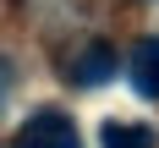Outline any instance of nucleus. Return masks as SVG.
<instances>
[{"mask_svg":"<svg viewBox=\"0 0 159 148\" xmlns=\"http://www.w3.org/2000/svg\"><path fill=\"white\" fill-rule=\"evenodd\" d=\"M11 148H82L77 143V126H71V115L61 110H39L22 121V132H16Z\"/></svg>","mask_w":159,"mask_h":148,"instance_id":"f257e3e1","label":"nucleus"},{"mask_svg":"<svg viewBox=\"0 0 159 148\" xmlns=\"http://www.w3.org/2000/svg\"><path fill=\"white\" fill-rule=\"evenodd\" d=\"M132 88L143 99H159V38H143L132 49Z\"/></svg>","mask_w":159,"mask_h":148,"instance_id":"f03ea898","label":"nucleus"},{"mask_svg":"<svg viewBox=\"0 0 159 148\" xmlns=\"http://www.w3.org/2000/svg\"><path fill=\"white\" fill-rule=\"evenodd\" d=\"M99 143L104 148H159V132L143 126V121H104Z\"/></svg>","mask_w":159,"mask_h":148,"instance_id":"7ed1b4c3","label":"nucleus"},{"mask_svg":"<svg viewBox=\"0 0 159 148\" xmlns=\"http://www.w3.org/2000/svg\"><path fill=\"white\" fill-rule=\"evenodd\" d=\"M71 77H77L82 88H99V82H110V77H115V49H110V44H93L77 66H71Z\"/></svg>","mask_w":159,"mask_h":148,"instance_id":"20e7f679","label":"nucleus"}]
</instances>
